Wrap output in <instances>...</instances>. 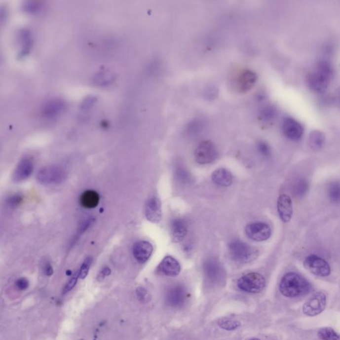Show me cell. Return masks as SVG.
Wrapping results in <instances>:
<instances>
[{
  "label": "cell",
  "instance_id": "1",
  "mask_svg": "<svg viewBox=\"0 0 340 340\" xmlns=\"http://www.w3.org/2000/svg\"><path fill=\"white\" fill-rule=\"evenodd\" d=\"M279 289L284 297L297 298L307 295L312 287L302 276L295 272H289L282 278Z\"/></svg>",
  "mask_w": 340,
  "mask_h": 340
},
{
  "label": "cell",
  "instance_id": "2",
  "mask_svg": "<svg viewBox=\"0 0 340 340\" xmlns=\"http://www.w3.org/2000/svg\"><path fill=\"white\" fill-rule=\"evenodd\" d=\"M332 76L333 69L331 65L326 61H321L317 65L316 70L307 76V82L312 91L323 93L328 89Z\"/></svg>",
  "mask_w": 340,
  "mask_h": 340
},
{
  "label": "cell",
  "instance_id": "3",
  "mask_svg": "<svg viewBox=\"0 0 340 340\" xmlns=\"http://www.w3.org/2000/svg\"><path fill=\"white\" fill-rule=\"evenodd\" d=\"M67 178L66 171L62 167L57 165L43 167L37 174L38 181L44 185L60 184L63 183Z\"/></svg>",
  "mask_w": 340,
  "mask_h": 340
},
{
  "label": "cell",
  "instance_id": "4",
  "mask_svg": "<svg viewBox=\"0 0 340 340\" xmlns=\"http://www.w3.org/2000/svg\"><path fill=\"white\" fill-rule=\"evenodd\" d=\"M231 258L241 263L251 262L256 259L257 251L254 248L241 241L230 242L228 245Z\"/></svg>",
  "mask_w": 340,
  "mask_h": 340
},
{
  "label": "cell",
  "instance_id": "5",
  "mask_svg": "<svg viewBox=\"0 0 340 340\" xmlns=\"http://www.w3.org/2000/svg\"><path fill=\"white\" fill-rule=\"evenodd\" d=\"M266 285L264 276L257 272H251L240 278L237 282L238 287L241 291L249 293H259L263 291Z\"/></svg>",
  "mask_w": 340,
  "mask_h": 340
},
{
  "label": "cell",
  "instance_id": "6",
  "mask_svg": "<svg viewBox=\"0 0 340 340\" xmlns=\"http://www.w3.org/2000/svg\"><path fill=\"white\" fill-rule=\"evenodd\" d=\"M327 299L325 294L316 292L308 298L303 305L302 311L306 316L314 317L321 314L326 308Z\"/></svg>",
  "mask_w": 340,
  "mask_h": 340
},
{
  "label": "cell",
  "instance_id": "7",
  "mask_svg": "<svg viewBox=\"0 0 340 340\" xmlns=\"http://www.w3.org/2000/svg\"><path fill=\"white\" fill-rule=\"evenodd\" d=\"M303 265L309 271L320 277H326L331 273V268L327 261L316 255L307 257L303 261Z\"/></svg>",
  "mask_w": 340,
  "mask_h": 340
},
{
  "label": "cell",
  "instance_id": "8",
  "mask_svg": "<svg viewBox=\"0 0 340 340\" xmlns=\"http://www.w3.org/2000/svg\"><path fill=\"white\" fill-rule=\"evenodd\" d=\"M218 155V151L214 144L209 140L201 142L194 153L196 162L200 164H210L214 162Z\"/></svg>",
  "mask_w": 340,
  "mask_h": 340
},
{
  "label": "cell",
  "instance_id": "9",
  "mask_svg": "<svg viewBox=\"0 0 340 340\" xmlns=\"http://www.w3.org/2000/svg\"><path fill=\"white\" fill-rule=\"evenodd\" d=\"M188 299V293L184 286L176 285L172 286L166 293V300L169 306L179 308L183 306Z\"/></svg>",
  "mask_w": 340,
  "mask_h": 340
},
{
  "label": "cell",
  "instance_id": "10",
  "mask_svg": "<svg viewBox=\"0 0 340 340\" xmlns=\"http://www.w3.org/2000/svg\"><path fill=\"white\" fill-rule=\"evenodd\" d=\"M245 231L248 237L258 242L266 241L271 235V229L269 226L262 222L248 225Z\"/></svg>",
  "mask_w": 340,
  "mask_h": 340
},
{
  "label": "cell",
  "instance_id": "11",
  "mask_svg": "<svg viewBox=\"0 0 340 340\" xmlns=\"http://www.w3.org/2000/svg\"><path fill=\"white\" fill-rule=\"evenodd\" d=\"M282 130L284 135L293 141L301 140L303 134V128L301 123L292 118L284 119Z\"/></svg>",
  "mask_w": 340,
  "mask_h": 340
},
{
  "label": "cell",
  "instance_id": "12",
  "mask_svg": "<svg viewBox=\"0 0 340 340\" xmlns=\"http://www.w3.org/2000/svg\"><path fill=\"white\" fill-rule=\"evenodd\" d=\"M145 216L147 220L153 223L158 224L162 220V205L157 197H152L147 201L145 207Z\"/></svg>",
  "mask_w": 340,
  "mask_h": 340
},
{
  "label": "cell",
  "instance_id": "13",
  "mask_svg": "<svg viewBox=\"0 0 340 340\" xmlns=\"http://www.w3.org/2000/svg\"><path fill=\"white\" fill-rule=\"evenodd\" d=\"M278 215L282 222H289L293 218V206L292 199L286 194H282L278 197L277 201Z\"/></svg>",
  "mask_w": 340,
  "mask_h": 340
},
{
  "label": "cell",
  "instance_id": "14",
  "mask_svg": "<svg viewBox=\"0 0 340 340\" xmlns=\"http://www.w3.org/2000/svg\"><path fill=\"white\" fill-rule=\"evenodd\" d=\"M133 255L138 263H147L153 252V246L149 241H140L134 244L132 249Z\"/></svg>",
  "mask_w": 340,
  "mask_h": 340
},
{
  "label": "cell",
  "instance_id": "15",
  "mask_svg": "<svg viewBox=\"0 0 340 340\" xmlns=\"http://www.w3.org/2000/svg\"><path fill=\"white\" fill-rule=\"evenodd\" d=\"M159 272L168 276H176L181 271V266L174 257H166L157 267Z\"/></svg>",
  "mask_w": 340,
  "mask_h": 340
},
{
  "label": "cell",
  "instance_id": "16",
  "mask_svg": "<svg viewBox=\"0 0 340 340\" xmlns=\"http://www.w3.org/2000/svg\"><path fill=\"white\" fill-rule=\"evenodd\" d=\"M34 172V164L31 159L28 158L23 159L17 164L16 168L13 172V179L15 182L24 181L28 178Z\"/></svg>",
  "mask_w": 340,
  "mask_h": 340
},
{
  "label": "cell",
  "instance_id": "17",
  "mask_svg": "<svg viewBox=\"0 0 340 340\" xmlns=\"http://www.w3.org/2000/svg\"><path fill=\"white\" fill-rule=\"evenodd\" d=\"M188 233V226L181 218L175 219L171 224L170 234L172 241L179 243L183 241Z\"/></svg>",
  "mask_w": 340,
  "mask_h": 340
},
{
  "label": "cell",
  "instance_id": "18",
  "mask_svg": "<svg viewBox=\"0 0 340 340\" xmlns=\"http://www.w3.org/2000/svg\"><path fill=\"white\" fill-rule=\"evenodd\" d=\"M257 76L254 72L250 70H245L240 74L237 78V86L242 93L249 91L256 82Z\"/></svg>",
  "mask_w": 340,
  "mask_h": 340
},
{
  "label": "cell",
  "instance_id": "19",
  "mask_svg": "<svg viewBox=\"0 0 340 340\" xmlns=\"http://www.w3.org/2000/svg\"><path fill=\"white\" fill-rule=\"evenodd\" d=\"M99 202V194L95 190H86L81 194L79 198L80 205L85 209L95 208L98 206Z\"/></svg>",
  "mask_w": 340,
  "mask_h": 340
},
{
  "label": "cell",
  "instance_id": "20",
  "mask_svg": "<svg viewBox=\"0 0 340 340\" xmlns=\"http://www.w3.org/2000/svg\"><path fill=\"white\" fill-rule=\"evenodd\" d=\"M65 105L63 101L57 99L51 100L43 106L42 113L47 118L58 116L64 110Z\"/></svg>",
  "mask_w": 340,
  "mask_h": 340
},
{
  "label": "cell",
  "instance_id": "21",
  "mask_svg": "<svg viewBox=\"0 0 340 340\" xmlns=\"http://www.w3.org/2000/svg\"><path fill=\"white\" fill-rule=\"evenodd\" d=\"M213 182L217 185L228 187L231 185L233 177L231 173L225 168H219L213 173L211 176Z\"/></svg>",
  "mask_w": 340,
  "mask_h": 340
},
{
  "label": "cell",
  "instance_id": "22",
  "mask_svg": "<svg viewBox=\"0 0 340 340\" xmlns=\"http://www.w3.org/2000/svg\"><path fill=\"white\" fill-rule=\"evenodd\" d=\"M204 270L207 277L211 281L217 282L220 279L221 275H222L221 266L214 259H210L205 263Z\"/></svg>",
  "mask_w": 340,
  "mask_h": 340
},
{
  "label": "cell",
  "instance_id": "23",
  "mask_svg": "<svg viewBox=\"0 0 340 340\" xmlns=\"http://www.w3.org/2000/svg\"><path fill=\"white\" fill-rule=\"evenodd\" d=\"M308 189L309 184L308 181H307L306 179L299 178L294 182L292 191H293L295 197L301 198V197H303L308 193Z\"/></svg>",
  "mask_w": 340,
  "mask_h": 340
},
{
  "label": "cell",
  "instance_id": "24",
  "mask_svg": "<svg viewBox=\"0 0 340 340\" xmlns=\"http://www.w3.org/2000/svg\"><path fill=\"white\" fill-rule=\"evenodd\" d=\"M115 80V75L111 71H101L95 75L93 81L98 86H107Z\"/></svg>",
  "mask_w": 340,
  "mask_h": 340
},
{
  "label": "cell",
  "instance_id": "25",
  "mask_svg": "<svg viewBox=\"0 0 340 340\" xmlns=\"http://www.w3.org/2000/svg\"><path fill=\"white\" fill-rule=\"evenodd\" d=\"M325 142V136L323 133L318 130H314L310 134L309 137V145L311 149L318 151L323 147Z\"/></svg>",
  "mask_w": 340,
  "mask_h": 340
},
{
  "label": "cell",
  "instance_id": "26",
  "mask_svg": "<svg viewBox=\"0 0 340 340\" xmlns=\"http://www.w3.org/2000/svg\"><path fill=\"white\" fill-rule=\"evenodd\" d=\"M328 195L330 200L335 204L340 203V183L334 182L328 188Z\"/></svg>",
  "mask_w": 340,
  "mask_h": 340
},
{
  "label": "cell",
  "instance_id": "27",
  "mask_svg": "<svg viewBox=\"0 0 340 340\" xmlns=\"http://www.w3.org/2000/svg\"><path fill=\"white\" fill-rule=\"evenodd\" d=\"M318 336L321 340H340V336L330 327L320 328L318 332Z\"/></svg>",
  "mask_w": 340,
  "mask_h": 340
},
{
  "label": "cell",
  "instance_id": "28",
  "mask_svg": "<svg viewBox=\"0 0 340 340\" xmlns=\"http://www.w3.org/2000/svg\"><path fill=\"white\" fill-rule=\"evenodd\" d=\"M92 263H93V258L91 257H86L84 259L80 269L78 270V274H79V278L80 279H84L88 275Z\"/></svg>",
  "mask_w": 340,
  "mask_h": 340
},
{
  "label": "cell",
  "instance_id": "29",
  "mask_svg": "<svg viewBox=\"0 0 340 340\" xmlns=\"http://www.w3.org/2000/svg\"><path fill=\"white\" fill-rule=\"evenodd\" d=\"M219 325L223 329L227 330H235L239 326V322L237 320H232V319L226 318L222 319L219 322Z\"/></svg>",
  "mask_w": 340,
  "mask_h": 340
},
{
  "label": "cell",
  "instance_id": "30",
  "mask_svg": "<svg viewBox=\"0 0 340 340\" xmlns=\"http://www.w3.org/2000/svg\"><path fill=\"white\" fill-rule=\"evenodd\" d=\"M21 39L23 45L22 54H26L28 53V49L31 46V36L30 33L28 31H22L21 33Z\"/></svg>",
  "mask_w": 340,
  "mask_h": 340
},
{
  "label": "cell",
  "instance_id": "31",
  "mask_svg": "<svg viewBox=\"0 0 340 340\" xmlns=\"http://www.w3.org/2000/svg\"><path fill=\"white\" fill-rule=\"evenodd\" d=\"M78 278H79V274H78V270L76 272V274L71 277V279L67 282L66 285L65 286L63 289V293L66 294L70 292L71 290L74 289L75 286L77 283Z\"/></svg>",
  "mask_w": 340,
  "mask_h": 340
},
{
  "label": "cell",
  "instance_id": "32",
  "mask_svg": "<svg viewBox=\"0 0 340 340\" xmlns=\"http://www.w3.org/2000/svg\"><path fill=\"white\" fill-rule=\"evenodd\" d=\"M23 197L22 195L19 194H15L10 196L7 200V204L9 205L11 208H15L19 206L22 203Z\"/></svg>",
  "mask_w": 340,
  "mask_h": 340
},
{
  "label": "cell",
  "instance_id": "33",
  "mask_svg": "<svg viewBox=\"0 0 340 340\" xmlns=\"http://www.w3.org/2000/svg\"><path fill=\"white\" fill-rule=\"evenodd\" d=\"M257 148H258L259 152H260L261 154L264 155V156H269L270 153H271L269 146L267 145L266 142H259Z\"/></svg>",
  "mask_w": 340,
  "mask_h": 340
},
{
  "label": "cell",
  "instance_id": "34",
  "mask_svg": "<svg viewBox=\"0 0 340 340\" xmlns=\"http://www.w3.org/2000/svg\"><path fill=\"white\" fill-rule=\"evenodd\" d=\"M15 286H16L17 289L20 290V291H24V290L28 288V280L25 278H19V279L15 282Z\"/></svg>",
  "mask_w": 340,
  "mask_h": 340
},
{
  "label": "cell",
  "instance_id": "35",
  "mask_svg": "<svg viewBox=\"0 0 340 340\" xmlns=\"http://www.w3.org/2000/svg\"><path fill=\"white\" fill-rule=\"evenodd\" d=\"M93 222V220L92 218L86 219V220L83 221L80 225L79 228H78V232H79L80 234H82L85 232L86 230L88 229V227L91 226Z\"/></svg>",
  "mask_w": 340,
  "mask_h": 340
},
{
  "label": "cell",
  "instance_id": "36",
  "mask_svg": "<svg viewBox=\"0 0 340 340\" xmlns=\"http://www.w3.org/2000/svg\"><path fill=\"white\" fill-rule=\"evenodd\" d=\"M25 7H26V10L28 11L37 12V11L39 10L41 5H39V3L35 2V1H30V2L26 3Z\"/></svg>",
  "mask_w": 340,
  "mask_h": 340
},
{
  "label": "cell",
  "instance_id": "37",
  "mask_svg": "<svg viewBox=\"0 0 340 340\" xmlns=\"http://www.w3.org/2000/svg\"><path fill=\"white\" fill-rule=\"evenodd\" d=\"M111 273V270L109 267H104L103 269L101 270V272H99V275H98L97 279L99 280V281H101V280L105 279L106 277H107V276L110 275Z\"/></svg>",
  "mask_w": 340,
  "mask_h": 340
},
{
  "label": "cell",
  "instance_id": "38",
  "mask_svg": "<svg viewBox=\"0 0 340 340\" xmlns=\"http://www.w3.org/2000/svg\"><path fill=\"white\" fill-rule=\"evenodd\" d=\"M275 114V111L272 108H266L263 113V116L266 119H270L273 118Z\"/></svg>",
  "mask_w": 340,
  "mask_h": 340
},
{
  "label": "cell",
  "instance_id": "39",
  "mask_svg": "<svg viewBox=\"0 0 340 340\" xmlns=\"http://www.w3.org/2000/svg\"><path fill=\"white\" fill-rule=\"evenodd\" d=\"M136 294H137L138 299L141 301H145L146 299H147L146 297H147V293L144 288H138L137 291H136Z\"/></svg>",
  "mask_w": 340,
  "mask_h": 340
},
{
  "label": "cell",
  "instance_id": "40",
  "mask_svg": "<svg viewBox=\"0 0 340 340\" xmlns=\"http://www.w3.org/2000/svg\"><path fill=\"white\" fill-rule=\"evenodd\" d=\"M43 272L45 275L48 276H51L53 274V267L49 263H46L43 265Z\"/></svg>",
  "mask_w": 340,
  "mask_h": 340
},
{
  "label": "cell",
  "instance_id": "41",
  "mask_svg": "<svg viewBox=\"0 0 340 340\" xmlns=\"http://www.w3.org/2000/svg\"><path fill=\"white\" fill-rule=\"evenodd\" d=\"M179 179L182 180L183 182L188 181L189 180V175H188V172H186L185 171L181 170L178 173Z\"/></svg>",
  "mask_w": 340,
  "mask_h": 340
},
{
  "label": "cell",
  "instance_id": "42",
  "mask_svg": "<svg viewBox=\"0 0 340 340\" xmlns=\"http://www.w3.org/2000/svg\"><path fill=\"white\" fill-rule=\"evenodd\" d=\"M334 99H335L336 105L340 107V88L336 91L335 95H334Z\"/></svg>",
  "mask_w": 340,
  "mask_h": 340
},
{
  "label": "cell",
  "instance_id": "43",
  "mask_svg": "<svg viewBox=\"0 0 340 340\" xmlns=\"http://www.w3.org/2000/svg\"><path fill=\"white\" fill-rule=\"evenodd\" d=\"M259 340V339H257V338H253V339H251V340Z\"/></svg>",
  "mask_w": 340,
  "mask_h": 340
}]
</instances>
